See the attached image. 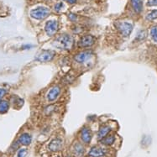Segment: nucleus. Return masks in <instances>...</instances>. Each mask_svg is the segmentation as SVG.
Masks as SVG:
<instances>
[{
    "label": "nucleus",
    "instance_id": "cd10ccee",
    "mask_svg": "<svg viewBox=\"0 0 157 157\" xmlns=\"http://www.w3.org/2000/svg\"><path fill=\"white\" fill-rule=\"evenodd\" d=\"M65 2H67V3H70V4H74V3H77V0H63Z\"/></svg>",
    "mask_w": 157,
    "mask_h": 157
},
{
    "label": "nucleus",
    "instance_id": "a878e982",
    "mask_svg": "<svg viewBox=\"0 0 157 157\" xmlns=\"http://www.w3.org/2000/svg\"><path fill=\"white\" fill-rule=\"evenodd\" d=\"M68 17H69V19H70V20H71V21H75V20H77V16L75 13H70Z\"/></svg>",
    "mask_w": 157,
    "mask_h": 157
},
{
    "label": "nucleus",
    "instance_id": "5701e85b",
    "mask_svg": "<svg viewBox=\"0 0 157 157\" xmlns=\"http://www.w3.org/2000/svg\"><path fill=\"white\" fill-rule=\"evenodd\" d=\"M55 109H56V107L54 105H49L45 109V113L46 114H52V113L55 111Z\"/></svg>",
    "mask_w": 157,
    "mask_h": 157
},
{
    "label": "nucleus",
    "instance_id": "aec40b11",
    "mask_svg": "<svg viewBox=\"0 0 157 157\" xmlns=\"http://www.w3.org/2000/svg\"><path fill=\"white\" fill-rule=\"evenodd\" d=\"M151 40L157 44V26H153L151 29Z\"/></svg>",
    "mask_w": 157,
    "mask_h": 157
},
{
    "label": "nucleus",
    "instance_id": "20e7f679",
    "mask_svg": "<svg viewBox=\"0 0 157 157\" xmlns=\"http://www.w3.org/2000/svg\"><path fill=\"white\" fill-rule=\"evenodd\" d=\"M87 154L86 145L79 140L74 141L71 147V155L72 157H83Z\"/></svg>",
    "mask_w": 157,
    "mask_h": 157
},
{
    "label": "nucleus",
    "instance_id": "c85d7f7f",
    "mask_svg": "<svg viewBox=\"0 0 157 157\" xmlns=\"http://www.w3.org/2000/svg\"><path fill=\"white\" fill-rule=\"evenodd\" d=\"M54 157H62V156H61V155H60V154H57V155H55Z\"/></svg>",
    "mask_w": 157,
    "mask_h": 157
},
{
    "label": "nucleus",
    "instance_id": "f3484780",
    "mask_svg": "<svg viewBox=\"0 0 157 157\" xmlns=\"http://www.w3.org/2000/svg\"><path fill=\"white\" fill-rule=\"evenodd\" d=\"M10 103L7 100H2L0 102V113H5L10 109Z\"/></svg>",
    "mask_w": 157,
    "mask_h": 157
},
{
    "label": "nucleus",
    "instance_id": "bb28decb",
    "mask_svg": "<svg viewBox=\"0 0 157 157\" xmlns=\"http://www.w3.org/2000/svg\"><path fill=\"white\" fill-rule=\"evenodd\" d=\"M31 48H33V45H25L22 46V50H29Z\"/></svg>",
    "mask_w": 157,
    "mask_h": 157
},
{
    "label": "nucleus",
    "instance_id": "f257e3e1",
    "mask_svg": "<svg viewBox=\"0 0 157 157\" xmlns=\"http://www.w3.org/2000/svg\"><path fill=\"white\" fill-rule=\"evenodd\" d=\"M53 45L59 50L69 52L74 46V39L68 34H61L55 39Z\"/></svg>",
    "mask_w": 157,
    "mask_h": 157
},
{
    "label": "nucleus",
    "instance_id": "0eeeda50",
    "mask_svg": "<svg viewBox=\"0 0 157 157\" xmlns=\"http://www.w3.org/2000/svg\"><path fill=\"white\" fill-rule=\"evenodd\" d=\"M51 10L47 7L40 6L30 11V16L36 20H42L50 15Z\"/></svg>",
    "mask_w": 157,
    "mask_h": 157
},
{
    "label": "nucleus",
    "instance_id": "ddd939ff",
    "mask_svg": "<svg viewBox=\"0 0 157 157\" xmlns=\"http://www.w3.org/2000/svg\"><path fill=\"white\" fill-rule=\"evenodd\" d=\"M56 55V53L54 51H51V50L43 51L36 57V61H40V62H48V61H52L54 59Z\"/></svg>",
    "mask_w": 157,
    "mask_h": 157
},
{
    "label": "nucleus",
    "instance_id": "dca6fc26",
    "mask_svg": "<svg viewBox=\"0 0 157 157\" xmlns=\"http://www.w3.org/2000/svg\"><path fill=\"white\" fill-rule=\"evenodd\" d=\"M131 5L135 13H140L143 10V2L142 0H131Z\"/></svg>",
    "mask_w": 157,
    "mask_h": 157
},
{
    "label": "nucleus",
    "instance_id": "9b49d317",
    "mask_svg": "<svg viewBox=\"0 0 157 157\" xmlns=\"http://www.w3.org/2000/svg\"><path fill=\"white\" fill-rule=\"evenodd\" d=\"M96 42V38L92 35H86L82 36L78 42V45L82 48H89Z\"/></svg>",
    "mask_w": 157,
    "mask_h": 157
},
{
    "label": "nucleus",
    "instance_id": "4be33fe9",
    "mask_svg": "<svg viewBox=\"0 0 157 157\" xmlns=\"http://www.w3.org/2000/svg\"><path fill=\"white\" fill-rule=\"evenodd\" d=\"M54 9H55V10L56 11V12H61V10L64 9V3H61V2H60V3H57L56 4V5H55Z\"/></svg>",
    "mask_w": 157,
    "mask_h": 157
},
{
    "label": "nucleus",
    "instance_id": "b1692460",
    "mask_svg": "<svg viewBox=\"0 0 157 157\" xmlns=\"http://www.w3.org/2000/svg\"><path fill=\"white\" fill-rule=\"evenodd\" d=\"M147 5L150 7L157 6V0H148Z\"/></svg>",
    "mask_w": 157,
    "mask_h": 157
},
{
    "label": "nucleus",
    "instance_id": "6e6552de",
    "mask_svg": "<svg viewBox=\"0 0 157 157\" xmlns=\"http://www.w3.org/2000/svg\"><path fill=\"white\" fill-rule=\"evenodd\" d=\"M93 56V52L91 50H86L74 56V61L79 64H83L90 61Z\"/></svg>",
    "mask_w": 157,
    "mask_h": 157
},
{
    "label": "nucleus",
    "instance_id": "a211bd4d",
    "mask_svg": "<svg viewBox=\"0 0 157 157\" xmlns=\"http://www.w3.org/2000/svg\"><path fill=\"white\" fill-rule=\"evenodd\" d=\"M146 19L149 21H154V20L157 19V10H152L150 13H147Z\"/></svg>",
    "mask_w": 157,
    "mask_h": 157
},
{
    "label": "nucleus",
    "instance_id": "6ab92c4d",
    "mask_svg": "<svg viewBox=\"0 0 157 157\" xmlns=\"http://www.w3.org/2000/svg\"><path fill=\"white\" fill-rule=\"evenodd\" d=\"M146 36H147V33H146V31H145V30H140V31L137 34V35H136L135 40H137V41H142V40H144V39L146 38Z\"/></svg>",
    "mask_w": 157,
    "mask_h": 157
},
{
    "label": "nucleus",
    "instance_id": "4468645a",
    "mask_svg": "<svg viewBox=\"0 0 157 157\" xmlns=\"http://www.w3.org/2000/svg\"><path fill=\"white\" fill-rule=\"evenodd\" d=\"M113 133L112 127L109 124H102L98 128L97 132V140L98 141H100L102 139L106 137L107 135Z\"/></svg>",
    "mask_w": 157,
    "mask_h": 157
},
{
    "label": "nucleus",
    "instance_id": "9d476101",
    "mask_svg": "<svg viewBox=\"0 0 157 157\" xmlns=\"http://www.w3.org/2000/svg\"><path fill=\"white\" fill-rule=\"evenodd\" d=\"M61 93V87L59 85H54L49 89L48 93L46 94V98L48 102H55L60 97Z\"/></svg>",
    "mask_w": 157,
    "mask_h": 157
},
{
    "label": "nucleus",
    "instance_id": "39448f33",
    "mask_svg": "<svg viewBox=\"0 0 157 157\" xmlns=\"http://www.w3.org/2000/svg\"><path fill=\"white\" fill-rule=\"evenodd\" d=\"M116 29L124 37H128L131 34L132 30L134 29L133 24L127 21H117L114 23Z\"/></svg>",
    "mask_w": 157,
    "mask_h": 157
},
{
    "label": "nucleus",
    "instance_id": "2eb2a0df",
    "mask_svg": "<svg viewBox=\"0 0 157 157\" xmlns=\"http://www.w3.org/2000/svg\"><path fill=\"white\" fill-rule=\"evenodd\" d=\"M18 142L20 145L27 147L32 143V136L29 133H22L18 138Z\"/></svg>",
    "mask_w": 157,
    "mask_h": 157
},
{
    "label": "nucleus",
    "instance_id": "393cba45",
    "mask_svg": "<svg viewBox=\"0 0 157 157\" xmlns=\"http://www.w3.org/2000/svg\"><path fill=\"white\" fill-rule=\"evenodd\" d=\"M7 91L4 88H0V102L2 101V98L6 95Z\"/></svg>",
    "mask_w": 157,
    "mask_h": 157
},
{
    "label": "nucleus",
    "instance_id": "1a4fd4ad",
    "mask_svg": "<svg viewBox=\"0 0 157 157\" xmlns=\"http://www.w3.org/2000/svg\"><path fill=\"white\" fill-rule=\"evenodd\" d=\"M58 27H59V25H58L57 20L51 19V20L47 21L45 23V31L46 33V35L50 36V37L56 35L58 30Z\"/></svg>",
    "mask_w": 157,
    "mask_h": 157
},
{
    "label": "nucleus",
    "instance_id": "f03ea898",
    "mask_svg": "<svg viewBox=\"0 0 157 157\" xmlns=\"http://www.w3.org/2000/svg\"><path fill=\"white\" fill-rule=\"evenodd\" d=\"M63 147H64V140L60 136H56L52 139L47 144V150L50 153L52 154L60 153L62 151Z\"/></svg>",
    "mask_w": 157,
    "mask_h": 157
},
{
    "label": "nucleus",
    "instance_id": "f8f14e48",
    "mask_svg": "<svg viewBox=\"0 0 157 157\" xmlns=\"http://www.w3.org/2000/svg\"><path fill=\"white\" fill-rule=\"evenodd\" d=\"M101 145H103L106 148H112L117 142V136L114 133H111L106 137L102 139L101 140L98 141Z\"/></svg>",
    "mask_w": 157,
    "mask_h": 157
},
{
    "label": "nucleus",
    "instance_id": "412c9836",
    "mask_svg": "<svg viewBox=\"0 0 157 157\" xmlns=\"http://www.w3.org/2000/svg\"><path fill=\"white\" fill-rule=\"evenodd\" d=\"M17 157H26L28 155V149L27 148H19L17 151Z\"/></svg>",
    "mask_w": 157,
    "mask_h": 157
},
{
    "label": "nucleus",
    "instance_id": "7ed1b4c3",
    "mask_svg": "<svg viewBox=\"0 0 157 157\" xmlns=\"http://www.w3.org/2000/svg\"><path fill=\"white\" fill-rule=\"evenodd\" d=\"M109 155V148L103 145H93L87 152V157H106Z\"/></svg>",
    "mask_w": 157,
    "mask_h": 157
},
{
    "label": "nucleus",
    "instance_id": "423d86ee",
    "mask_svg": "<svg viewBox=\"0 0 157 157\" xmlns=\"http://www.w3.org/2000/svg\"><path fill=\"white\" fill-rule=\"evenodd\" d=\"M78 138H79V141L82 142L83 144H85L86 146L89 145L92 143V140H93V134L92 129L87 126L82 127L79 131Z\"/></svg>",
    "mask_w": 157,
    "mask_h": 157
}]
</instances>
